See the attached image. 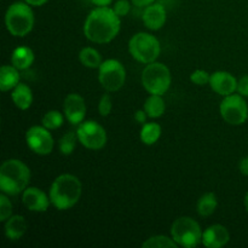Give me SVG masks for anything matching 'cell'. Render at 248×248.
<instances>
[{
  "mask_svg": "<svg viewBox=\"0 0 248 248\" xmlns=\"http://www.w3.org/2000/svg\"><path fill=\"white\" fill-rule=\"evenodd\" d=\"M121 28V17L110 6H96L84 22V35L94 44H108L118 36Z\"/></svg>",
  "mask_w": 248,
  "mask_h": 248,
  "instance_id": "6da1fadb",
  "label": "cell"
},
{
  "mask_svg": "<svg viewBox=\"0 0 248 248\" xmlns=\"http://www.w3.org/2000/svg\"><path fill=\"white\" fill-rule=\"evenodd\" d=\"M82 194V184L74 174L63 173L58 176L51 184V205L58 211H65L74 207L79 202Z\"/></svg>",
  "mask_w": 248,
  "mask_h": 248,
  "instance_id": "7a4b0ae2",
  "label": "cell"
},
{
  "mask_svg": "<svg viewBox=\"0 0 248 248\" xmlns=\"http://www.w3.org/2000/svg\"><path fill=\"white\" fill-rule=\"evenodd\" d=\"M31 182V170L18 159L5 160L0 166V190L9 196L22 194Z\"/></svg>",
  "mask_w": 248,
  "mask_h": 248,
  "instance_id": "3957f363",
  "label": "cell"
},
{
  "mask_svg": "<svg viewBox=\"0 0 248 248\" xmlns=\"http://www.w3.org/2000/svg\"><path fill=\"white\" fill-rule=\"evenodd\" d=\"M35 17L33 9L26 1H16L5 12V27L11 35L23 38L34 28Z\"/></svg>",
  "mask_w": 248,
  "mask_h": 248,
  "instance_id": "277c9868",
  "label": "cell"
},
{
  "mask_svg": "<svg viewBox=\"0 0 248 248\" xmlns=\"http://www.w3.org/2000/svg\"><path fill=\"white\" fill-rule=\"evenodd\" d=\"M128 52L137 62L149 64L159 58L161 53V44L153 34L140 31L131 36L128 41Z\"/></svg>",
  "mask_w": 248,
  "mask_h": 248,
  "instance_id": "5b68a950",
  "label": "cell"
},
{
  "mask_svg": "<svg viewBox=\"0 0 248 248\" xmlns=\"http://www.w3.org/2000/svg\"><path fill=\"white\" fill-rule=\"evenodd\" d=\"M140 81L149 94L164 96L171 87L172 75L166 64L155 61L145 65L142 70Z\"/></svg>",
  "mask_w": 248,
  "mask_h": 248,
  "instance_id": "8992f818",
  "label": "cell"
},
{
  "mask_svg": "<svg viewBox=\"0 0 248 248\" xmlns=\"http://www.w3.org/2000/svg\"><path fill=\"white\" fill-rule=\"evenodd\" d=\"M171 237L176 241L178 247L194 248L202 244V229L194 218L179 217L172 223Z\"/></svg>",
  "mask_w": 248,
  "mask_h": 248,
  "instance_id": "52a82bcc",
  "label": "cell"
},
{
  "mask_svg": "<svg viewBox=\"0 0 248 248\" xmlns=\"http://www.w3.org/2000/svg\"><path fill=\"white\" fill-rule=\"evenodd\" d=\"M98 81L107 92H116L126 82V69L123 63L114 58L102 62L98 68Z\"/></svg>",
  "mask_w": 248,
  "mask_h": 248,
  "instance_id": "ba28073f",
  "label": "cell"
},
{
  "mask_svg": "<svg viewBox=\"0 0 248 248\" xmlns=\"http://www.w3.org/2000/svg\"><path fill=\"white\" fill-rule=\"evenodd\" d=\"M219 113L223 120L229 125H244L248 119V104L244 96L240 93H232L225 96L220 102Z\"/></svg>",
  "mask_w": 248,
  "mask_h": 248,
  "instance_id": "9c48e42d",
  "label": "cell"
},
{
  "mask_svg": "<svg viewBox=\"0 0 248 248\" xmlns=\"http://www.w3.org/2000/svg\"><path fill=\"white\" fill-rule=\"evenodd\" d=\"M77 135L80 144L90 150L103 149L108 140L106 128L94 120H85L78 125Z\"/></svg>",
  "mask_w": 248,
  "mask_h": 248,
  "instance_id": "30bf717a",
  "label": "cell"
},
{
  "mask_svg": "<svg viewBox=\"0 0 248 248\" xmlns=\"http://www.w3.org/2000/svg\"><path fill=\"white\" fill-rule=\"evenodd\" d=\"M26 143L29 149L36 155L45 156L52 153L55 147V140L50 130L45 126H31L26 132Z\"/></svg>",
  "mask_w": 248,
  "mask_h": 248,
  "instance_id": "8fae6325",
  "label": "cell"
},
{
  "mask_svg": "<svg viewBox=\"0 0 248 248\" xmlns=\"http://www.w3.org/2000/svg\"><path fill=\"white\" fill-rule=\"evenodd\" d=\"M86 103L84 97L78 93H69L63 102L64 116L72 125H80L86 118Z\"/></svg>",
  "mask_w": 248,
  "mask_h": 248,
  "instance_id": "7c38bea8",
  "label": "cell"
},
{
  "mask_svg": "<svg viewBox=\"0 0 248 248\" xmlns=\"http://www.w3.org/2000/svg\"><path fill=\"white\" fill-rule=\"evenodd\" d=\"M22 202L27 210L36 213L46 212L51 205L50 195L36 186H28L22 193Z\"/></svg>",
  "mask_w": 248,
  "mask_h": 248,
  "instance_id": "4fadbf2b",
  "label": "cell"
},
{
  "mask_svg": "<svg viewBox=\"0 0 248 248\" xmlns=\"http://www.w3.org/2000/svg\"><path fill=\"white\" fill-rule=\"evenodd\" d=\"M210 86L219 96H229L237 91V80L232 73L217 70L211 74Z\"/></svg>",
  "mask_w": 248,
  "mask_h": 248,
  "instance_id": "5bb4252c",
  "label": "cell"
},
{
  "mask_svg": "<svg viewBox=\"0 0 248 248\" xmlns=\"http://www.w3.org/2000/svg\"><path fill=\"white\" fill-rule=\"evenodd\" d=\"M167 19L166 6L156 1L144 7L142 12V21L150 31H159L165 26Z\"/></svg>",
  "mask_w": 248,
  "mask_h": 248,
  "instance_id": "9a60e30c",
  "label": "cell"
},
{
  "mask_svg": "<svg viewBox=\"0 0 248 248\" xmlns=\"http://www.w3.org/2000/svg\"><path fill=\"white\" fill-rule=\"evenodd\" d=\"M230 241V232L224 225L213 224L202 234V245L206 248H222Z\"/></svg>",
  "mask_w": 248,
  "mask_h": 248,
  "instance_id": "2e32d148",
  "label": "cell"
},
{
  "mask_svg": "<svg viewBox=\"0 0 248 248\" xmlns=\"http://www.w3.org/2000/svg\"><path fill=\"white\" fill-rule=\"evenodd\" d=\"M28 229V224L23 216L21 215H12L9 219L4 222V232L5 236L10 241H18Z\"/></svg>",
  "mask_w": 248,
  "mask_h": 248,
  "instance_id": "e0dca14e",
  "label": "cell"
},
{
  "mask_svg": "<svg viewBox=\"0 0 248 248\" xmlns=\"http://www.w3.org/2000/svg\"><path fill=\"white\" fill-rule=\"evenodd\" d=\"M11 99L19 110H27L33 103V92L28 85L19 82L11 91Z\"/></svg>",
  "mask_w": 248,
  "mask_h": 248,
  "instance_id": "ac0fdd59",
  "label": "cell"
},
{
  "mask_svg": "<svg viewBox=\"0 0 248 248\" xmlns=\"http://www.w3.org/2000/svg\"><path fill=\"white\" fill-rule=\"evenodd\" d=\"M19 72L12 64L2 65L0 69V90L2 92L12 91L19 84Z\"/></svg>",
  "mask_w": 248,
  "mask_h": 248,
  "instance_id": "d6986e66",
  "label": "cell"
},
{
  "mask_svg": "<svg viewBox=\"0 0 248 248\" xmlns=\"http://www.w3.org/2000/svg\"><path fill=\"white\" fill-rule=\"evenodd\" d=\"M35 56L33 50L28 46H18L14 50L11 56V64L15 65L18 70H26L31 67Z\"/></svg>",
  "mask_w": 248,
  "mask_h": 248,
  "instance_id": "ffe728a7",
  "label": "cell"
},
{
  "mask_svg": "<svg viewBox=\"0 0 248 248\" xmlns=\"http://www.w3.org/2000/svg\"><path fill=\"white\" fill-rule=\"evenodd\" d=\"M143 109L148 114L150 119L161 118L166 110V103L161 94H149L144 102Z\"/></svg>",
  "mask_w": 248,
  "mask_h": 248,
  "instance_id": "44dd1931",
  "label": "cell"
},
{
  "mask_svg": "<svg viewBox=\"0 0 248 248\" xmlns=\"http://www.w3.org/2000/svg\"><path fill=\"white\" fill-rule=\"evenodd\" d=\"M218 207V200L215 193H205L200 196L196 203V211L200 217H210Z\"/></svg>",
  "mask_w": 248,
  "mask_h": 248,
  "instance_id": "7402d4cb",
  "label": "cell"
},
{
  "mask_svg": "<svg viewBox=\"0 0 248 248\" xmlns=\"http://www.w3.org/2000/svg\"><path fill=\"white\" fill-rule=\"evenodd\" d=\"M162 128L157 123H145L140 128V138L143 144L154 145L161 137Z\"/></svg>",
  "mask_w": 248,
  "mask_h": 248,
  "instance_id": "603a6c76",
  "label": "cell"
},
{
  "mask_svg": "<svg viewBox=\"0 0 248 248\" xmlns=\"http://www.w3.org/2000/svg\"><path fill=\"white\" fill-rule=\"evenodd\" d=\"M79 61L84 67L90 68V69H98L99 65L102 64V56L96 48L90 47H82L79 52Z\"/></svg>",
  "mask_w": 248,
  "mask_h": 248,
  "instance_id": "cb8c5ba5",
  "label": "cell"
},
{
  "mask_svg": "<svg viewBox=\"0 0 248 248\" xmlns=\"http://www.w3.org/2000/svg\"><path fill=\"white\" fill-rule=\"evenodd\" d=\"M143 248H177L178 245L176 244L171 236L166 235H154L149 239L145 240L142 244Z\"/></svg>",
  "mask_w": 248,
  "mask_h": 248,
  "instance_id": "d4e9b609",
  "label": "cell"
},
{
  "mask_svg": "<svg viewBox=\"0 0 248 248\" xmlns=\"http://www.w3.org/2000/svg\"><path fill=\"white\" fill-rule=\"evenodd\" d=\"M78 142H79V140H78L77 131H69V132L64 133L58 142L61 154L65 155V156L72 155L77 148Z\"/></svg>",
  "mask_w": 248,
  "mask_h": 248,
  "instance_id": "484cf974",
  "label": "cell"
},
{
  "mask_svg": "<svg viewBox=\"0 0 248 248\" xmlns=\"http://www.w3.org/2000/svg\"><path fill=\"white\" fill-rule=\"evenodd\" d=\"M64 118L63 114L58 110H48L44 114L43 119H41V125L45 126L47 130L53 131L57 128L62 127L63 123H64Z\"/></svg>",
  "mask_w": 248,
  "mask_h": 248,
  "instance_id": "4316f807",
  "label": "cell"
},
{
  "mask_svg": "<svg viewBox=\"0 0 248 248\" xmlns=\"http://www.w3.org/2000/svg\"><path fill=\"white\" fill-rule=\"evenodd\" d=\"M12 216V203L9 195L1 193L0 195V222H5Z\"/></svg>",
  "mask_w": 248,
  "mask_h": 248,
  "instance_id": "83f0119b",
  "label": "cell"
},
{
  "mask_svg": "<svg viewBox=\"0 0 248 248\" xmlns=\"http://www.w3.org/2000/svg\"><path fill=\"white\" fill-rule=\"evenodd\" d=\"M211 74L203 69H196L190 74V81L198 86H205L210 85Z\"/></svg>",
  "mask_w": 248,
  "mask_h": 248,
  "instance_id": "f1b7e54d",
  "label": "cell"
},
{
  "mask_svg": "<svg viewBox=\"0 0 248 248\" xmlns=\"http://www.w3.org/2000/svg\"><path fill=\"white\" fill-rule=\"evenodd\" d=\"M113 110V101H111V97L109 93H104L103 96L101 97L98 103V113L99 115L103 116V118H107L109 114Z\"/></svg>",
  "mask_w": 248,
  "mask_h": 248,
  "instance_id": "f546056e",
  "label": "cell"
},
{
  "mask_svg": "<svg viewBox=\"0 0 248 248\" xmlns=\"http://www.w3.org/2000/svg\"><path fill=\"white\" fill-rule=\"evenodd\" d=\"M132 9V2L130 0H116L113 5V10L119 17L127 16Z\"/></svg>",
  "mask_w": 248,
  "mask_h": 248,
  "instance_id": "4dcf8cb0",
  "label": "cell"
},
{
  "mask_svg": "<svg viewBox=\"0 0 248 248\" xmlns=\"http://www.w3.org/2000/svg\"><path fill=\"white\" fill-rule=\"evenodd\" d=\"M237 93H240L241 96L248 97V74L244 75L242 78H240L237 80Z\"/></svg>",
  "mask_w": 248,
  "mask_h": 248,
  "instance_id": "1f68e13d",
  "label": "cell"
},
{
  "mask_svg": "<svg viewBox=\"0 0 248 248\" xmlns=\"http://www.w3.org/2000/svg\"><path fill=\"white\" fill-rule=\"evenodd\" d=\"M148 118H149V116H148V114L145 113L144 109H140V110H137L135 113L136 121H137L138 124H140V125H143V124L147 123Z\"/></svg>",
  "mask_w": 248,
  "mask_h": 248,
  "instance_id": "d6a6232c",
  "label": "cell"
},
{
  "mask_svg": "<svg viewBox=\"0 0 248 248\" xmlns=\"http://www.w3.org/2000/svg\"><path fill=\"white\" fill-rule=\"evenodd\" d=\"M131 2L133 6L138 7V9H144V7L156 2V0H131Z\"/></svg>",
  "mask_w": 248,
  "mask_h": 248,
  "instance_id": "836d02e7",
  "label": "cell"
},
{
  "mask_svg": "<svg viewBox=\"0 0 248 248\" xmlns=\"http://www.w3.org/2000/svg\"><path fill=\"white\" fill-rule=\"evenodd\" d=\"M239 170L244 176L248 177V156L241 159V161L239 164Z\"/></svg>",
  "mask_w": 248,
  "mask_h": 248,
  "instance_id": "e575fe53",
  "label": "cell"
},
{
  "mask_svg": "<svg viewBox=\"0 0 248 248\" xmlns=\"http://www.w3.org/2000/svg\"><path fill=\"white\" fill-rule=\"evenodd\" d=\"M114 0H91L92 4L94 5V6H98V7H102V6H110L111 4H113Z\"/></svg>",
  "mask_w": 248,
  "mask_h": 248,
  "instance_id": "d590c367",
  "label": "cell"
},
{
  "mask_svg": "<svg viewBox=\"0 0 248 248\" xmlns=\"http://www.w3.org/2000/svg\"><path fill=\"white\" fill-rule=\"evenodd\" d=\"M23 1H26L27 4H29L31 6L39 7V6H43V5H45L48 0H23Z\"/></svg>",
  "mask_w": 248,
  "mask_h": 248,
  "instance_id": "8d00e7d4",
  "label": "cell"
},
{
  "mask_svg": "<svg viewBox=\"0 0 248 248\" xmlns=\"http://www.w3.org/2000/svg\"><path fill=\"white\" fill-rule=\"evenodd\" d=\"M244 203H245V208H246V211L248 212V191L247 194L245 195V200H244Z\"/></svg>",
  "mask_w": 248,
  "mask_h": 248,
  "instance_id": "74e56055",
  "label": "cell"
},
{
  "mask_svg": "<svg viewBox=\"0 0 248 248\" xmlns=\"http://www.w3.org/2000/svg\"><path fill=\"white\" fill-rule=\"evenodd\" d=\"M157 1H159V2H161L162 5H165V6H166V4H167V2H170V1H171V0H157Z\"/></svg>",
  "mask_w": 248,
  "mask_h": 248,
  "instance_id": "f35d334b",
  "label": "cell"
}]
</instances>
